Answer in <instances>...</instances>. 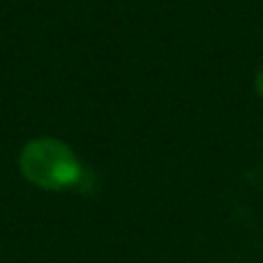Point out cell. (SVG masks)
I'll return each instance as SVG.
<instances>
[{
    "label": "cell",
    "mask_w": 263,
    "mask_h": 263,
    "mask_svg": "<svg viewBox=\"0 0 263 263\" xmlns=\"http://www.w3.org/2000/svg\"><path fill=\"white\" fill-rule=\"evenodd\" d=\"M254 88H256V92L263 97V69H259L256 72V77H254Z\"/></svg>",
    "instance_id": "7a4b0ae2"
},
{
    "label": "cell",
    "mask_w": 263,
    "mask_h": 263,
    "mask_svg": "<svg viewBox=\"0 0 263 263\" xmlns=\"http://www.w3.org/2000/svg\"><path fill=\"white\" fill-rule=\"evenodd\" d=\"M18 168L23 178L46 192H63L79 187L86 178L77 153L65 141L53 136H37L21 148Z\"/></svg>",
    "instance_id": "6da1fadb"
}]
</instances>
